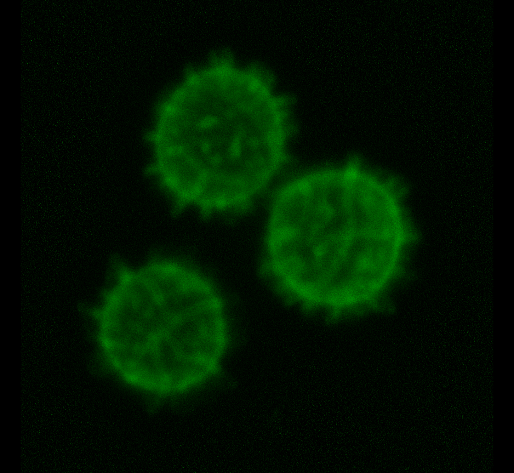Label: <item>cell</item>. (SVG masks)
Here are the masks:
<instances>
[{"label": "cell", "instance_id": "1", "mask_svg": "<svg viewBox=\"0 0 514 473\" xmlns=\"http://www.w3.org/2000/svg\"><path fill=\"white\" fill-rule=\"evenodd\" d=\"M294 129L288 109L251 82L228 76L189 82L158 109L150 170L181 205L244 207L286 167Z\"/></svg>", "mask_w": 514, "mask_h": 473}, {"label": "cell", "instance_id": "2", "mask_svg": "<svg viewBox=\"0 0 514 473\" xmlns=\"http://www.w3.org/2000/svg\"><path fill=\"white\" fill-rule=\"evenodd\" d=\"M102 305L93 310L98 339L126 381L161 394L175 393L216 373L228 342L222 298L187 263L151 259L133 269L119 258Z\"/></svg>", "mask_w": 514, "mask_h": 473}, {"label": "cell", "instance_id": "3", "mask_svg": "<svg viewBox=\"0 0 514 473\" xmlns=\"http://www.w3.org/2000/svg\"><path fill=\"white\" fill-rule=\"evenodd\" d=\"M292 287L321 302L356 299L390 266L392 210L371 185L338 176L312 180L291 198L276 232Z\"/></svg>", "mask_w": 514, "mask_h": 473}]
</instances>
